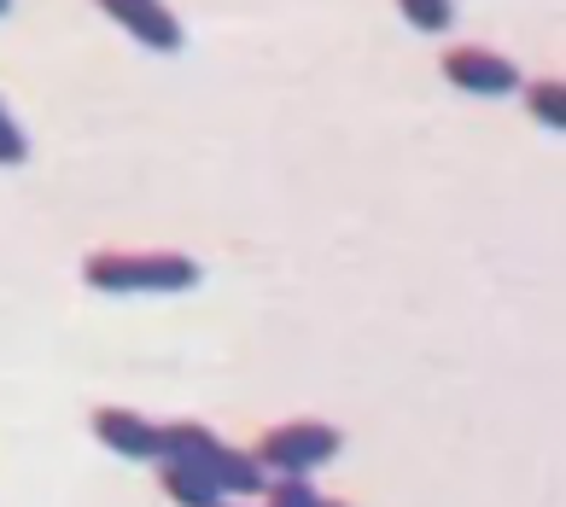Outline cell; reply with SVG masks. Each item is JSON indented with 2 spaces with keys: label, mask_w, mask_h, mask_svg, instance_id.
I'll return each instance as SVG.
<instances>
[{
  "label": "cell",
  "mask_w": 566,
  "mask_h": 507,
  "mask_svg": "<svg viewBox=\"0 0 566 507\" xmlns=\"http://www.w3.org/2000/svg\"><path fill=\"white\" fill-rule=\"evenodd\" d=\"M82 281L94 292H193L199 263L181 251H94L82 257Z\"/></svg>",
  "instance_id": "obj_1"
},
{
  "label": "cell",
  "mask_w": 566,
  "mask_h": 507,
  "mask_svg": "<svg viewBox=\"0 0 566 507\" xmlns=\"http://www.w3.org/2000/svg\"><path fill=\"white\" fill-rule=\"evenodd\" d=\"M158 455L193 461V467L217 484V496H258L263 490V467L245 450H228V443L199 426V420H176V426H158Z\"/></svg>",
  "instance_id": "obj_2"
},
{
  "label": "cell",
  "mask_w": 566,
  "mask_h": 507,
  "mask_svg": "<svg viewBox=\"0 0 566 507\" xmlns=\"http://www.w3.org/2000/svg\"><path fill=\"white\" fill-rule=\"evenodd\" d=\"M339 450H345L339 426H322V420H286V426H269V432L258 437L251 461H258V467H269V473H281V478H304V473L327 467Z\"/></svg>",
  "instance_id": "obj_3"
},
{
  "label": "cell",
  "mask_w": 566,
  "mask_h": 507,
  "mask_svg": "<svg viewBox=\"0 0 566 507\" xmlns=\"http://www.w3.org/2000/svg\"><path fill=\"white\" fill-rule=\"evenodd\" d=\"M438 71H444V82H455L461 94H479V99L520 94V71H514V59H502V53H491V47H444Z\"/></svg>",
  "instance_id": "obj_4"
},
{
  "label": "cell",
  "mask_w": 566,
  "mask_h": 507,
  "mask_svg": "<svg viewBox=\"0 0 566 507\" xmlns=\"http://www.w3.org/2000/svg\"><path fill=\"white\" fill-rule=\"evenodd\" d=\"M99 12L117 18L135 41H146L153 53H176L181 47V18L164 0H99Z\"/></svg>",
  "instance_id": "obj_5"
},
{
  "label": "cell",
  "mask_w": 566,
  "mask_h": 507,
  "mask_svg": "<svg viewBox=\"0 0 566 507\" xmlns=\"http://www.w3.org/2000/svg\"><path fill=\"white\" fill-rule=\"evenodd\" d=\"M94 437L117 450L123 461H158V426L135 409H94Z\"/></svg>",
  "instance_id": "obj_6"
},
{
  "label": "cell",
  "mask_w": 566,
  "mask_h": 507,
  "mask_svg": "<svg viewBox=\"0 0 566 507\" xmlns=\"http://www.w3.org/2000/svg\"><path fill=\"white\" fill-rule=\"evenodd\" d=\"M158 484H164V496H170L176 507H217V484L205 478L193 461H176V455H158Z\"/></svg>",
  "instance_id": "obj_7"
},
{
  "label": "cell",
  "mask_w": 566,
  "mask_h": 507,
  "mask_svg": "<svg viewBox=\"0 0 566 507\" xmlns=\"http://www.w3.org/2000/svg\"><path fill=\"white\" fill-rule=\"evenodd\" d=\"M520 94H526L532 117L543 123V129H566V82L560 76H537V82H520Z\"/></svg>",
  "instance_id": "obj_8"
},
{
  "label": "cell",
  "mask_w": 566,
  "mask_h": 507,
  "mask_svg": "<svg viewBox=\"0 0 566 507\" xmlns=\"http://www.w3.org/2000/svg\"><path fill=\"white\" fill-rule=\"evenodd\" d=\"M397 12H403L415 30L444 35V30H450V18H455V0H397Z\"/></svg>",
  "instance_id": "obj_9"
},
{
  "label": "cell",
  "mask_w": 566,
  "mask_h": 507,
  "mask_svg": "<svg viewBox=\"0 0 566 507\" xmlns=\"http://www.w3.org/2000/svg\"><path fill=\"white\" fill-rule=\"evenodd\" d=\"M30 158V135L18 129V117L0 105V163H24Z\"/></svg>",
  "instance_id": "obj_10"
},
{
  "label": "cell",
  "mask_w": 566,
  "mask_h": 507,
  "mask_svg": "<svg viewBox=\"0 0 566 507\" xmlns=\"http://www.w3.org/2000/svg\"><path fill=\"white\" fill-rule=\"evenodd\" d=\"M316 501H322V496H316V490H310V484H304V478H281V484H275V490H269V496H263V507H316Z\"/></svg>",
  "instance_id": "obj_11"
},
{
  "label": "cell",
  "mask_w": 566,
  "mask_h": 507,
  "mask_svg": "<svg viewBox=\"0 0 566 507\" xmlns=\"http://www.w3.org/2000/svg\"><path fill=\"white\" fill-rule=\"evenodd\" d=\"M316 507H345V501H316Z\"/></svg>",
  "instance_id": "obj_12"
},
{
  "label": "cell",
  "mask_w": 566,
  "mask_h": 507,
  "mask_svg": "<svg viewBox=\"0 0 566 507\" xmlns=\"http://www.w3.org/2000/svg\"><path fill=\"white\" fill-rule=\"evenodd\" d=\"M7 7H12V0H0V18H7Z\"/></svg>",
  "instance_id": "obj_13"
},
{
  "label": "cell",
  "mask_w": 566,
  "mask_h": 507,
  "mask_svg": "<svg viewBox=\"0 0 566 507\" xmlns=\"http://www.w3.org/2000/svg\"><path fill=\"white\" fill-rule=\"evenodd\" d=\"M217 507H228V501H217Z\"/></svg>",
  "instance_id": "obj_14"
}]
</instances>
